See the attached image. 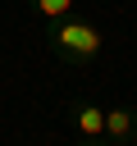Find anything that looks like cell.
I'll list each match as a JSON object with an SVG mask.
<instances>
[{
	"instance_id": "2",
	"label": "cell",
	"mask_w": 137,
	"mask_h": 146,
	"mask_svg": "<svg viewBox=\"0 0 137 146\" xmlns=\"http://www.w3.org/2000/svg\"><path fill=\"white\" fill-rule=\"evenodd\" d=\"M105 137H110V141H128V137H137V110H128V105L105 110Z\"/></svg>"
},
{
	"instance_id": "1",
	"label": "cell",
	"mask_w": 137,
	"mask_h": 146,
	"mask_svg": "<svg viewBox=\"0 0 137 146\" xmlns=\"http://www.w3.org/2000/svg\"><path fill=\"white\" fill-rule=\"evenodd\" d=\"M100 46H105V36H100V27H96L91 18L68 14V18H59V23L50 27V50H55L64 64H91V59L100 55Z\"/></svg>"
},
{
	"instance_id": "3",
	"label": "cell",
	"mask_w": 137,
	"mask_h": 146,
	"mask_svg": "<svg viewBox=\"0 0 137 146\" xmlns=\"http://www.w3.org/2000/svg\"><path fill=\"white\" fill-rule=\"evenodd\" d=\"M73 123L82 137H105V110L100 105H78L73 110Z\"/></svg>"
},
{
	"instance_id": "4",
	"label": "cell",
	"mask_w": 137,
	"mask_h": 146,
	"mask_svg": "<svg viewBox=\"0 0 137 146\" xmlns=\"http://www.w3.org/2000/svg\"><path fill=\"white\" fill-rule=\"evenodd\" d=\"M32 9H37L41 18L59 23V18H68V14H73V0H32Z\"/></svg>"
}]
</instances>
